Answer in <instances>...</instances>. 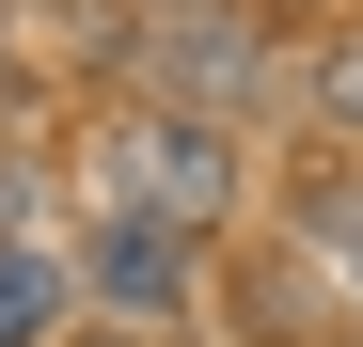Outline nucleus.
<instances>
[{"label": "nucleus", "mask_w": 363, "mask_h": 347, "mask_svg": "<svg viewBox=\"0 0 363 347\" xmlns=\"http://www.w3.org/2000/svg\"><path fill=\"white\" fill-rule=\"evenodd\" d=\"M79 347H158V331H79Z\"/></svg>", "instance_id": "8"}, {"label": "nucleus", "mask_w": 363, "mask_h": 347, "mask_svg": "<svg viewBox=\"0 0 363 347\" xmlns=\"http://www.w3.org/2000/svg\"><path fill=\"white\" fill-rule=\"evenodd\" d=\"M0 347H64V253L0 237Z\"/></svg>", "instance_id": "4"}, {"label": "nucleus", "mask_w": 363, "mask_h": 347, "mask_svg": "<svg viewBox=\"0 0 363 347\" xmlns=\"http://www.w3.org/2000/svg\"><path fill=\"white\" fill-rule=\"evenodd\" d=\"M143 79H158L143 110H237V95L269 79V47L237 32V16H190V0H174V16L143 32Z\"/></svg>", "instance_id": "2"}, {"label": "nucleus", "mask_w": 363, "mask_h": 347, "mask_svg": "<svg viewBox=\"0 0 363 347\" xmlns=\"http://www.w3.org/2000/svg\"><path fill=\"white\" fill-rule=\"evenodd\" d=\"M332 110H347V127H363V47H332Z\"/></svg>", "instance_id": "7"}, {"label": "nucleus", "mask_w": 363, "mask_h": 347, "mask_svg": "<svg viewBox=\"0 0 363 347\" xmlns=\"http://www.w3.org/2000/svg\"><path fill=\"white\" fill-rule=\"evenodd\" d=\"M79 268H95L111 331H143V316H190V237H174V221H143V205H111L95 237H79Z\"/></svg>", "instance_id": "3"}, {"label": "nucleus", "mask_w": 363, "mask_h": 347, "mask_svg": "<svg viewBox=\"0 0 363 347\" xmlns=\"http://www.w3.org/2000/svg\"><path fill=\"white\" fill-rule=\"evenodd\" d=\"M111 190H127L143 221H174V237H190V221L237 205V158H221L206 110H127V127H111Z\"/></svg>", "instance_id": "1"}, {"label": "nucleus", "mask_w": 363, "mask_h": 347, "mask_svg": "<svg viewBox=\"0 0 363 347\" xmlns=\"http://www.w3.org/2000/svg\"><path fill=\"white\" fill-rule=\"evenodd\" d=\"M0 237H32V158L0 142Z\"/></svg>", "instance_id": "5"}, {"label": "nucleus", "mask_w": 363, "mask_h": 347, "mask_svg": "<svg viewBox=\"0 0 363 347\" xmlns=\"http://www.w3.org/2000/svg\"><path fill=\"white\" fill-rule=\"evenodd\" d=\"M332 268H347V284H363V190H347V205H332Z\"/></svg>", "instance_id": "6"}]
</instances>
